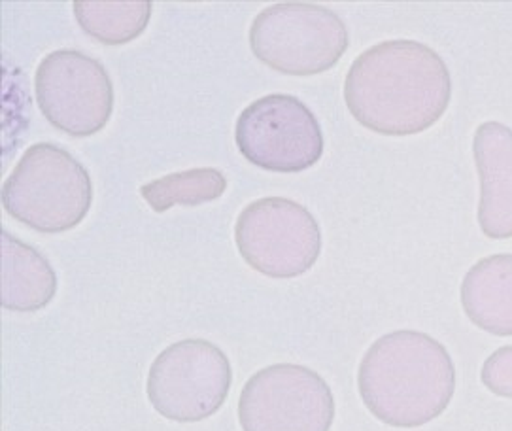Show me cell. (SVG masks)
Instances as JSON below:
<instances>
[{"label":"cell","instance_id":"5","mask_svg":"<svg viewBox=\"0 0 512 431\" xmlns=\"http://www.w3.org/2000/svg\"><path fill=\"white\" fill-rule=\"evenodd\" d=\"M231 382V363L220 346L206 339H184L155 358L146 392L163 418L188 424L218 413Z\"/></svg>","mask_w":512,"mask_h":431},{"label":"cell","instance_id":"1","mask_svg":"<svg viewBox=\"0 0 512 431\" xmlns=\"http://www.w3.org/2000/svg\"><path fill=\"white\" fill-rule=\"evenodd\" d=\"M452 97L443 57L416 40H386L358 55L344 80L356 120L380 135H416L435 125Z\"/></svg>","mask_w":512,"mask_h":431},{"label":"cell","instance_id":"3","mask_svg":"<svg viewBox=\"0 0 512 431\" xmlns=\"http://www.w3.org/2000/svg\"><path fill=\"white\" fill-rule=\"evenodd\" d=\"M93 203L86 167L69 150L36 142L2 186V207L38 233H65L80 224Z\"/></svg>","mask_w":512,"mask_h":431},{"label":"cell","instance_id":"11","mask_svg":"<svg viewBox=\"0 0 512 431\" xmlns=\"http://www.w3.org/2000/svg\"><path fill=\"white\" fill-rule=\"evenodd\" d=\"M461 305L478 328L511 337L512 254H495L475 263L461 282Z\"/></svg>","mask_w":512,"mask_h":431},{"label":"cell","instance_id":"15","mask_svg":"<svg viewBox=\"0 0 512 431\" xmlns=\"http://www.w3.org/2000/svg\"><path fill=\"white\" fill-rule=\"evenodd\" d=\"M482 384L495 396L512 399V346H501L482 365Z\"/></svg>","mask_w":512,"mask_h":431},{"label":"cell","instance_id":"10","mask_svg":"<svg viewBox=\"0 0 512 431\" xmlns=\"http://www.w3.org/2000/svg\"><path fill=\"white\" fill-rule=\"evenodd\" d=\"M480 176L478 224L490 239L512 237V129L499 121L482 123L473 138Z\"/></svg>","mask_w":512,"mask_h":431},{"label":"cell","instance_id":"9","mask_svg":"<svg viewBox=\"0 0 512 431\" xmlns=\"http://www.w3.org/2000/svg\"><path fill=\"white\" fill-rule=\"evenodd\" d=\"M38 106L70 137L99 133L114 110V86L103 63L78 50L48 53L35 74Z\"/></svg>","mask_w":512,"mask_h":431},{"label":"cell","instance_id":"8","mask_svg":"<svg viewBox=\"0 0 512 431\" xmlns=\"http://www.w3.org/2000/svg\"><path fill=\"white\" fill-rule=\"evenodd\" d=\"M235 140L250 163L273 173L305 171L324 154V133L316 116L286 93L248 104L237 121Z\"/></svg>","mask_w":512,"mask_h":431},{"label":"cell","instance_id":"12","mask_svg":"<svg viewBox=\"0 0 512 431\" xmlns=\"http://www.w3.org/2000/svg\"><path fill=\"white\" fill-rule=\"evenodd\" d=\"M55 292L57 275L50 261L2 229V307L12 312L40 311L50 305Z\"/></svg>","mask_w":512,"mask_h":431},{"label":"cell","instance_id":"2","mask_svg":"<svg viewBox=\"0 0 512 431\" xmlns=\"http://www.w3.org/2000/svg\"><path fill=\"white\" fill-rule=\"evenodd\" d=\"M359 396L369 413L393 428H420L446 411L456 367L431 335L399 329L376 339L359 363Z\"/></svg>","mask_w":512,"mask_h":431},{"label":"cell","instance_id":"7","mask_svg":"<svg viewBox=\"0 0 512 431\" xmlns=\"http://www.w3.org/2000/svg\"><path fill=\"white\" fill-rule=\"evenodd\" d=\"M335 399L322 375L297 363L254 373L239 399L242 431H329Z\"/></svg>","mask_w":512,"mask_h":431},{"label":"cell","instance_id":"6","mask_svg":"<svg viewBox=\"0 0 512 431\" xmlns=\"http://www.w3.org/2000/svg\"><path fill=\"white\" fill-rule=\"evenodd\" d=\"M242 259L261 275L295 278L314 267L322 252V231L310 210L286 197L250 203L235 224Z\"/></svg>","mask_w":512,"mask_h":431},{"label":"cell","instance_id":"4","mask_svg":"<svg viewBox=\"0 0 512 431\" xmlns=\"http://www.w3.org/2000/svg\"><path fill=\"white\" fill-rule=\"evenodd\" d=\"M250 48L261 63L291 76L335 67L350 46L341 16L316 2H276L250 25Z\"/></svg>","mask_w":512,"mask_h":431},{"label":"cell","instance_id":"14","mask_svg":"<svg viewBox=\"0 0 512 431\" xmlns=\"http://www.w3.org/2000/svg\"><path fill=\"white\" fill-rule=\"evenodd\" d=\"M227 188V178L214 167L172 173L140 186V195L155 212H167L176 205L197 207L216 201Z\"/></svg>","mask_w":512,"mask_h":431},{"label":"cell","instance_id":"13","mask_svg":"<svg viewBox=\"0 0 512 431\" xmlns=\"http://www.w3.org/2000/svg\"><path fill=\"white\" fill-rule=\"evenodd\" d=\"M150 0H74L72 10L87 35L108 46L127 44L152 18Z\"/></svg>","mask_w":512,"mask_h":431}]
</instances>
